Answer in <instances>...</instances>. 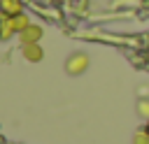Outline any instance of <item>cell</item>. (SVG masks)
I'll return each mask as SVG.
<instances>
[{
	"label": "cell",
	"instance_id": "obj_1",
	"mask_svg": "<svg viewBox=\"0 0 149 144\" xmlns=\"http://www.w3.org/2000/svg\"><path fill=\"white\" fill-rule=\"evenodd\" d=\"M88 65H91L88 56H86L84 51H74V53H70L68 60H65V72H68L70 77H79V74H84V72L88 70Z\"/></svg>",
	"mask_w": 149,
	"mask_h": 144
},
{
	"label": "cell",
	"instance_id": "obj_2",
	"mask_svg": "<svg viewBox=\"0 0 149 144\" xmlns=\"http://www.w3.org/2000/svg\"><path fill=\"white\" fill-rule=\"evenodd\" d=\"M42 35H44L42 26H35V23H30V26H28L23 33H19V39H21V44H40Z\"/></svg>",
	"mask_w": 149,
	"mask_h": 144
},
{
	"label": "cell",
	"instance_id": "obj_3",
	"mask_svg": "<svg viewBox=\"0 0 149 144\" xmlns=\"http://www.w3.org/2000/svg\"><path fill=\"white\" fill-rule=\"evenodd\" d=\"M21 53H23V58H26L28 63H40V60L44 58V51H42L40 44H23Z\"/></svg>",
	"mask_w": 149,
	"mask_h": 144
},
{
	"label": "cell",
	"instance_id": "obj_4",
	"mask_svg": "<svg viewBox=\"0 0 149 144\" xmlns=\"http://www.w3.org/2000/svg\"><path fill=\"white\" fill-rule=\"evenodd\" d=\"M0 9H2L5 16H19V14H23L21 0H0Z\"/></svg>",
	"mask_w": 149,
	"mask_h": 144
},
{
	"label": "cell",
	"instance_id": "obj_5",
	"mask_svg": "<svg viewBox=\"0 0 149 144\" xmlns=\"http://www.w3.org/2000/svg\"><path fill=\"white\" fill-rule=\"evenodd\" d=\"M12 35H16L14 23H12V16H5V19L0 21V39H9Z\"/></svg>",
	"mask_w": 149,
	"mask_h": 144
},
{
	"label": "cell",
	"instance_id": "obj_6",
	"mask_svg": "<svg viewBox=\"0 0 149 144\" xmlns=\"http://www.w3.org/2000/svg\"><path fill=\"white\" fill-rule=\"evenodd\" d=\"M12 23H14V30L16 33H23L28 26H30V19L26 14H19V16H12Z\"/></svg>",
	"mask_w": 149,
	"mask_h": 144
},
{
	"label": "cell",
	"instance_id": "obj_7",
	"mask_svg": "<svg viewBox=\"0 0 149 144\" xmlns=\"http://www.w3.org/2000/svg\"><path fill=\"white\" fill-rule=\"evenodd\" d=\"M133 144H149V135H147V130H137V132L133 135Z\"/></svg>",
	"mask_w": 149,
	"mask_h": 144
},
{
	"label": "cell",
	"instance_id": "obj_8",
	"mask_svg": "<svg viewBox=\"0 0 149 144\" xmlns=\"http://www.w3.org/2000/svg\"><path fill=\"white\" fill-rule=\"evenodd\" d=\"M137 111H140V116L149 118V100H140L137 102Z\"/></svg>",
	"mask_w": 149,
	"mask_h": 144
},
{
	"label": "cell",
	"instance_id": "obj_9",
	"mask_svg": "<svg viewBox=\"0 0 149 144\" xmlns=\"http://www.w3.org/2000/svg\"><path fill=\"white\" fill-rule=\"evenodd\" d=\"M144 130H147V135H149V118H147V125H144Z\"/></svg>",
	"mask_w": 149,
	"mask_h": 144
},
{
	"label": "cell",
	"instance_id": "obj_10",
	"mask_svg": "<svg viewBox=\"0 0 149 144\" xmlns=\"http://www.w3.org/2000/svg\"><path fill=\"white\" fill-rule=\"evenodd\" d=\"M56 2H65V0H56Z\"/></svg>",
	"mask_w": 149,
	"mask_h": 144
}]
</instances>
